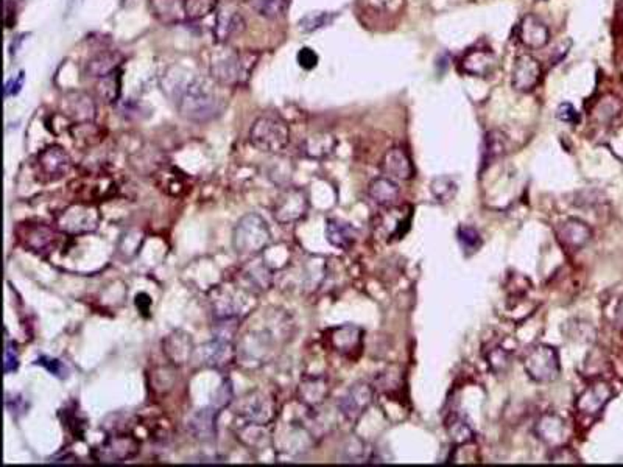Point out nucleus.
<instances>
[{
  "label": "nucleus",
  "instance_id": "37",
  "mask_svg": "<svg viewBox=\"0 0 623 467\" xmlns=\"http://www.w3.org/2000/svg\"><path fill=\"white\" fill-rule=\"evenodd\" d=\"M343 463H371L373 452L365 441L351 438L343 447Z\"/></svg>",
  "mask_w": 623,
  "mask_h": 467
},
{
  "label": "nucleus",
  "instance_id": "41",
  "mask_svg": "<svg viewBox=\"0 0 623 467\" xmlns=\"http://www.w3.org/2000/svg\"><path fill=\"white\" fill-rule=\"evenodd\" d=\"M457 237L466 254H472V252L478 251L483 243L478 230L472 226H467V224H463V226L458 228Z\"/></svg>",
  "mask_w": 623,
  "mask_h": 467
},
{
  "label": "nucleus",
  "instance_id": "49",
  "mask_svg": "<svg viewBox=\"0 0 623 467\" xmlns=\"http://www.w3.org/2000/svg\"><path fill=\"white\" fill-rule=\"evenodd\" d=\"M24 80H25L24 72H19L16 78H11L7 86H5V97H13L16 94H19L22 84H24Z\"/></svg>",
  "mask_w": 623,
  "mask_h": 467
},
{
  "label": "nucleus",
  "instance_id": "17",
  "mask_svg": "<svg viewBox=\"0 0 623 467\" xmlns=\"http://www.w3.org/2000/svg\"><path fill=\"white\" fill-rule=\"evenodd\" d=\"M61 108L62 117L71 120L72 123L94 122L97 115L95 101L91 99V95L78 91L67 92L61 101Z\"/></svg>",
  "mask_w": 623,
  "mask_h": 467
},
{
  "label": "nucleus",
  "instance_id": "10",
  "mask_svg": "<svg viewBox=\"0 0 623 467\" xmlns=\"http://www.w3.org/2000/svg\"><path fill=\"white\" fill-rule=\"evenodd\" d=\"M141 452V441L130 433H120L106 438L94 448L92 457L103 464H119L132 459Z\"/></svg>",
  "mask_w": 623,
  "mask_h": 467
},
{
  "label": "nucleus",
  "instance_id": "31",
  "mask_svg": "<svg viewBox=\"0 0 623 467\" xmlns=\"http://www.w3.org/2000/svg\"><path fill=\"white\" fill-rule=\"evenodd\" d=\"M122 62L124 56L117 53V51H100V53L92 56L91 60L86 62V73H88L89 77L102 78L105 77V75L120 69Z\"/></svg>",
  "mask_w": 623,
  "mask_h": 467
},
{
  "label": "nucleus",
  "instance_id": "4",
  "mask_svg": "<svg viewBox=\"0 0 623 467\" xmlns=\"http://www.w3.org/2000/svg\"><path fill=\"white\" fill-rule=\"evenodd\" d=\"M271 241V230L259 213H246L233 230V248L239 256H257Z\"/></svg>",
  "mask_w": 623,
  "mask_h": 467
},
{
  "label": "nucleus",
  "instance_id": "40",
  "mask_svg": "<svg viewBox=\"0 0 623 467\" xmlns=\"http://www.w3.org/2000/svg\"><path fill=\"white\" fill-rule=\"evenodd\" d=\"M187 21H201L212 14L218 7V0H184Z\"/></svg>",
  "mask_w": 623,
  "mask_h": 467
},
{
  "label": "nucleus",
  "instance_id": "9",
  "mask_svg": "<svg viewBox=\"0 0 623 467\" xmlns=\"http://www.w3.org/2000/svg\"><path fill=\"white\" fill-rule=\"evenodd\" d=\"M33 167L38 181L49 184L62 180L71 171L72 159L62 147L49 145L36 154Z\"/></svg>",
  "mask_w": 623,
  "mask_h": 467
},
{
  "label": "nucleus",
  "instance_id": "45",
  "mask_svg": "<svg viewBox=\"0 0 623 467\" xmlns=\"http://www.w3.org/2000/svg\"><path fill=\"white\" fill-rule=\"evenodd\" d=\"M17 366H19V357H17L14 344L7 343V348H5V354H3V372L5 374L16 372Z\"/></svg>",
  "mask_w": 623,
  "mask_h": 467
},
{
  "label": "nucleus",
  "instance_id": "36",
  "mask_svg": "<svg viewBox=\"0 0 623 467\" xmlns=\"http://www.w3.org/2000/svg\"><path fill=\"white\" fill-rule=\"evenodd\" d=\"M447 435L454 444H467L474 440V430L461 414H452L446 422Z\"/></svg>",
  "mask_w": 623,
  "mask_h": 467
},
{
  "label": "nucleus",
  "instance_id": "33",
  "mask_svg": "<svg viewBox=\"0 0 623 467\" xmlns=\"http://www.w3.org/2000/svg\"><path fill=\"white\" fill-rule=\"evenodd\" d=\"M97 92H99L103 101L108 103V105L117 103L120 99V92H122V71L117 69V71L99 78Z\"/></svg>",
  "mask_w": 623,
  "mask_h": 467
},
{
  "label": "nucleus",
  "instance_id": "22",
  "mask_svg": "<svg viewBox=\"0 0 623 467\" xmlns=\"http://www.w3.org/2000/svg\"><path fill=\"white\" fill-rule=\"evenodd\" d=\"M497 67V58L493 51L484 49L469 50L461 60V71L471 77L486 78Z\"/></svg>",
  "mask_w": 623,
  "mask_h": 467
},
{
  "label": "nucleus",
  "instance_id": "52",
  "mask_svg": "<svg viewBox=\"0 0 623 467\" xmlns=\"http://www.w3.org/2000/svg\"><path fill=\"white\" fill-rule=\"evenodd\" d=\"M615 322H617V326L623 327V296L620 298L619 304H617V309H615Z\"/></svg>",
  "mask_w": 623,
  "mask_h": 467
},
{
  "label": "nucleus",
  "instance_id": "28",
  "mask_svg": "<svg viewBox=\"0 0 623 467\" xmlns=\"http://www.w3.org/2000/svg\"><path fill=\"white\" fill-rule=\"evenodd\" d=\"M401 189L393 178L379 176L368 186V197L380 207H391L399 198Z\"/></svg>",
  "mask_w": 623,
  "mask_h": 467
},
{
  "label": "nucleus",
  "instance_id": "51",
  "mask_svg": "<svg viewBox=\"0 0 623 467\" xmlns=\"http://www.w3.org/2000/svg\"><path fill=\"white\" fill-rule=\"evenodd\" d=\"M395 2L396 0H365V3L368 5V7H371L373 10H379V11L388 10Z\"/></svg>",
  "mask_w": 623,
  "mask_h": 467
},
{
  "label": "nucleus",
  "instance_id": "34",
  "mask_svg": "<svg viewBox=\"0 0 623 467\" xmlns=\"http://www.w3.org/2000/svg\"><path fill=\"white\" fill-rule=\"evenodd\" d=\"M508 149L506 137L500 130H491L484 136L483 142V163L493 164L495 159L502 158Z\"/></svg>",
  "mask_w": 623,
  "mask_h": 467
},
{
  "label": "nucleus",
  "instance_id": "44",
  "mask_svg": "<svg viewBox=\"0 0 623 467\" xmlns=\"http://www.w3.org/2000/svg\"><path fill=\"white\" fill-rule=\"evenodd\" d=\"M556 119L561 120L563 123L576 125L580 122V114H578V111H576L572 103L564 101L556 109Z\"/></svg>",
  "mask_w": 623,
  "mask_h": 467
},
{
  "label": "nucleus",
  "instance_id": "7",
  "mask_svg": "<svg viewBox=\"0 0 623 467\" xmlns=\"http://www.w3.org/2000/svg\"><path fill=\"white\" fill-rule=\"evenodd\" d=\"M234 416L240 422L271 425L276 419V400L262 390H255L235 402Z\"/></svg>",
  "mask_w": 623,
  "mask_h": 467
},
{
  "label": "nucleus",
  "instance_id": "13",
  "mask_svg": "<svg viewBox=\"0 0 623 467\" xmlns=\"http://www.w3.org/2000/svg\"><path fill=\"white\" fill-rule=\"evenodd\" d=\"M374 402V388L366 382H357L340 397L338 411L348 422H357Z\"/></svg>",
  "mask_w": 623,
  "mask_h": 467
},
{
  "label": "nucleus",
  "instance_id": "39",
  "mask_svg": "<svg viewBox=\"0 0 623 467\" xmlns=\"http://www.w3.org/2000/svg\"><path fill=\"white\" fill-rule=\"evenodd\" d=\"M246 3L257 14L268 17V19H276L284 14L288 0H246Z\"/></svg>",
  "mask_w": 623,
  "mask_h": 467
},
{
  "label": "nucleus",
  "instance_id": "14",
  "mask_svg": "<svg viewBox=\"0 0 623 467\" xmlns=\"http://www.w3.org/2000/svg\"><path fill=\"white\" fill-rule=\"evenodd\" d=\"M542 67L534 56L522 53L516 58L511 72V86L517 92H532L541 82Z\"/></svg>",
  "mask_w": 623,
  "mask_h": 467
},
{
  "label": "nucleus",
  "instance_id": "21",
  "mask_svg": "<svg viewBox=\"0 0 623 467\" xmlns=\"http://www.w3.org/2000/svg\"><path fill=\"white\" fill-rule=\"evenodd\" d=\"M380 169L388 178L401 181H408L414 176V169L412 164L410 156L405 153V149L399 147H395L388 149L384 154L382 163H380Z\"/></svg>",
  "mask_w": 623,
  "mask_h": 467
},
{
  "label": "nucleus",
  "instance_id": "50",
  "mask_svg": "<svg viewBox=\"0 0 623 467\" xmlns=\"http://www.w3.org/2000/svg\"><path fill=\"white\" fill-rule=\"evenodd\" d=\"M150 305H152V298L145 293H141V295L136 296V307L139 309L142 315H145L147 311H150Z\"/></svg>",
  "mask_w": 623,
  "mask_h": 467
},
{
  "label": "nucleus",
  "instance_id": "11",
  "mask_svg": "<svg viewBox=\"0 0 623 467\" xmlns=\"http://www.w3.org/2000/svg\"><path fill=\"white\" fill-rule=\"evenodd\" d=\"M309 197L303 189L285 187L273 204V218L279 224H292L307 215Z\"/></svg>",
  "mask_w": 623,
  "mask_h": 467
},
{
  "label": "nucleus",
  "instance_id": "15",
  "mask_svg": "<svg viewBox=\"0 0 623 467\" xmlns=\"http://www.w3.org/2000/svg\"><path fill=\"white\" fill-rule=\"evenodd\" d=\"M613 396H614L613 386L608 382L600 380V382L587 386V388L576 397L575 407L578 413L585 414V416H597V414L603 411V408L608 405L609 400L613 399Z\"/></svg>",
  "mask_w": 623,
  "mask_h": 467
},
{
  "label": "nucleus",
  "instance_id": "46",
  "mask_svg": "<svg viewBox=\"0 0 623 467\" xmlns=\"http://www.w3.org/2000/svg\"><path fill=\"white\" fill-rule=\"evenodd\" d=\"M296 58H298L299 66L305 69V71H312V69H315L316 64H318V55H316L315 51L309 47H303L301 50H299Z\"/></svg>",
  "mask_w": 623,
  "mask_h": 467
},
{
  "label": "nucleus",
  "instance_id": "25",
  "mask_svg": "<svg viewBox=\"0 0 623 467\" xmlns=\"http://www.w3.org/2000/svg\"><path fill=\"white\" fill-rule=\"evenodd\" d=\"M363 331L354 324H344L336 327L329 335V342L337 352L343 355L353 354L362 346Z\"/></svg>",
  "mask_w": 623,
  "mask_h": 467
},
{
  "label": "nucleus",
  "instance_id": "2",
  "mask_svg": "<svg viewBox=\"0 0 623 467\" xmlns=\"http://www.w3.org/2000/svg\"><path fill=\"white\" fill-rule=\"evenodd\" d=\"M220 45L222 47L211 55V78L224 88H237L246 84L257 66L259 53L231 49L226 44Z\"/></svg>",
  "mask_w": 623,
  "mask_h": 467
},
{
  "label": "nucleus",
  "instance_id": "20",
  "mask_svg": "<svg viewBox=\"0 0 623 467\" xmlns=\"http://www.w3.org/2000/svg\"><path fill=\"white\" fill-rule=\"evenodd\" d=\"M519 41L527 49H544L550 41V32L538 16L527 14L522 17L517 32Z\"/></svg>",
  "mask_w": 623,
  "mask_h": 467
},
{
  "label": "nucleus",
  "instance_id": "12",
  "mask_svg": "<svg viewBox=\"0 0 623 467\" xmlns=\"http://www.w3.org/2000/svg\"><path fill=\"white\" fill-rule=\"evenodd\" d=\"M16 235L28 251L36 254H49L60 243L56 230L41 223H21L16 228Z\"/></svg>",
  "mask_w": 623,
  "mask_h": 467
},
{
  "label": "nucleus",
  "instance_id": "5",
  "mask_svg": "<svg viewBox=\"0 0 623 467\" xmlns=\"http://www.w3.org/2000/svg\"><path fill=\"white\" fill-rule=\"evenodd\" d=\"M102 221V213L94 203L89 201H80L71 204L58 217V229L66 235H86L97 230Z\"/></svg>",
  "mask_w": 623,
  "mask_h": 467
},
{
  "label": "nucleus",
  "instance_id": "8",
  "mask_svg": "<svg viewBox=\"0 0 623 467\" xmlns=\"http://www.w3.org/2000/svg\"><path fill=\"white\" fill-rule=\"evenodd\" d=\"M250 293H252L250 288L239 285H217L209 293L213 313L218 320H239L246 307V299H250Z\"/></svg>",
  "mask_w": 623,
  "mask_h": 467
},
{
  "label": "nucleus",
  "instance_id": "1",
  "mask_svg": "<svg viewBox=\"0 0 623 467\" xmlns=\"http://www.w3.org/2000/svg\"><path fill=\"white\" fill-rule=\"evenodd\" d=\"M212 80L195 77L184 83L183 88L175 89V103L180 114L190 122L206 123L220 117L226 101L215 88Z\"/></svg>",
  "mask_w": 623,
  "mask_h": 467
},
{
  "label": "nucleus",
  "instance_id": "42",
  "mask_svg": "<svg viewBox=\"0 0 623 467\" xmlns=\"http://www.w3.org/2000/svg\"><path fill=\"white\" fill-rule=\"evenodd\" d=\"M488 366L491 368V371L494 374H505L508 371V368L511 365V354L508 350L504 348H494L491 352L488 354Z\"/></svg>",
  "mask_w": 623,
  "mask_h": 467
},
{
  "label": "nucleus",
  "instance_id": "30",
  "mask_svg": "<svg viewBox=\"0 0 623 467\" xmlns=\"http://www.w3.org/2000/svg\"><path fill=\"white\" fill-rule=\"evenodd\" d=\"M337 143L338 142L336 139V136L331 134V132L321 131L305 137L301 149L305 158L320 160L327 158V156H331L333 153V149H336Z\"/></svg>",
  "mask_w": 623,
  "mask_h": 467
},
{
  "label": "nucleus",
  "instance_id": "23",
  "mask_svg": "<svg viewBox=\"0 0 623 467\" xmlns=\"http://www.w3.org/2000/svg\"><path fill=\"white\" fill-rule=\"evenodd\" d=\"M329 380L325 376H305L298 385V399L309 408L325 403L329 396Z\"/></svg>",
  "mask_w": 623,
  "mask_h": 467
},
{
  "label": "nucleus",
  "instance_id": "48",
  "mask_svg": "<svg viewBox=\"0 0 623 467\" xmlns=\"http://www.w3.org/2000/svg\"><path fill=\"white\" fill-rule=\"evenodd\" d=\"M39 365L44 366L45 369H47V371H50L51 374H54V376L56 377H62L64 376V365H62V363L60 360H56V359H47V357H43V359H39Z\"/></svg>",
  "mask_w": 623,
  "mask_h": 467
},
{
  "label": "nucleus",
  "instance_id": "35",
  "mask_svg": "<svg viewBox=\"0 0 623 467\" xmlns=\"http://www.w3.org/2000/svg\"><path fill=\"white\" fill-rule=\"evenodd\" d=\"M73 142H77L82 147H91L95 145L97 142L102 141L100 137V128L95 126L94 122H82V123H72L69 128Z\"/></svg>",
  "mask_w": 623,
  "mask_h": 467
},
{
  "label": "nucleus",
  "instance_id": "16",
  "mask_svg": "<svg viewBox=\"0 0 623 467\" xmlns=\"http://www.w3.org/2000/svg\"><path fill=\"white\" fill-rule=\"evenodd\" d=\"M163 352L173 366H184L190 363L195 352L193 338L189 332L176 328L163 339Z\"/></svg>",
  "mask_w": 623,
  "mask_h": 467
},
{
  "label": "nucleus",
  "instance_id": "38",
  "mask_svg": "<svg viewBox=\"0 0 623 467\" xmlns=\"http://www.w3.org/2000/svg\"><path fill=\"white\" fill-rule=\"evenodd\" d=\"M430 190L438 203H449L455 198L458 187L451 176H438L432 181Z\"/></svg>",
  "mask_w": 623,
  "mask_h": 467
},
{
  "label": "nucleus",
  "instance_id": "27",
  "mask_svg": "<svg viewBox=\"0 0 623 467\" xmlns=\"http://www.w3.org/2000/svg\"><path fill=\"white\" fill-rule=\"evenodd\" d=\"M326 239L333 248L348 251L355 243L357 230L348 221L340 220V218H329L326 221Z\"/></svg>",
  "mask_w": 623,
  "mask_h": 467
},
{
  "label": "nucleus",
  "instance_id": "24",
  "mask_svg": "<svg viewBox=\"0 0 623 467\" xmlns=\"http://www.w3.org/2000/svg\"><path fill=\"white\" fill-rule=\"evenodd\" d=\"M244 30L245 21L237 10L226 5L218 11L215 21V36L218 44H226L229 39L240 36Z\"/></svg>",
  "mask_w": 623,
  "mask_h": 467
},
{
  "label": "nucleus",
  "instance_id": "47",
  "mask_svg": "<svg viewBox=\"0 0 623 467\" xmlns=\"http://www.w3.org/2000/svg\"><path fill=\"white\" fill-rule=\"evenodd\" d=\"M552 457H550V463H578V458L569 451V448H564L563 446L558 448H553Z\"/></svg>",
  "mask_w": 623,
  "mask_h": 467
},
{
  "label": "nucleus",
  "instance_id": "32",
  "mask_svg": "<svg viewBox=\"0 0 623 467\" xmlns=\"http://www.w3.org/2000/svg\"><path fill=\"white\" fill-rule=\"evenodd\" d=\"M268 425H259V424H250L242 422V425L235 431L239 440L246 444L248 447H259L263 448L271 442L270 433L267 431Z\"/></svg>",
  "mask_w": 623,
  "mask_h": 467
},
{
  "label": "nucleus",
  "instance_id": "6",
  "mask_svg": "<svg viewBox=\"0 0 623 467\" xmlns=\"http://www.w3.org/2000/svg\"><path fill=\"white\" fill-rule=\"evenodd\" d=\"M524 369L536 383H550L561 371L559 354L550 344H536L524 357Z\"/></svg>",
  "mask_w": 623,
  "mask_h": 467
},
{
  "label": "nucleus",
  "instance_id": "43",
  "mask_svg": "<svg viewBox=\"0 0 623 467\" xmlns=\"http://www.w3.org/2000/svg\"><path fill=\"white\" fill-rule=\"evenodd\" d=\"M333 19H336V14L318 11V13H310L307 16H304L303 19L299 21V27H301L304 32H315L329 25Z\"/></svg>",
  "mask_w": 623,
  "mask_h": 467
},
{
  "label": "nucleus",
  "instance_id": "3",
  "mask_svg": "<svg viewBox=\"0 0 623 467\" xmlns=\"http://www.w3.org/2000/svg\"><path fill=\"white\" fill-rule=\"evenodd\" d=\"M251 145L262 153L278 154L290 142V128L276 112H265L257 117L250 130Z\"/></svg>",
  "mask_w": 623,
  "mask_h": 467
},
{
  "label": "nucleus",
  "instance_id": "29",
  "mask_svg": "<svg viewBox=\"0 0 623 467\" xmlns=\"http://www.w3.org/2000/svg\"><path fill=\"white\" fill-rule=\"evenodd\" d=\"M153 16L165 25H175L187 21L184 0H148Z\"/></svg>",
  "mask_w": 623,
  "mask_h": 467
},
{
  "label": "nucleus",
  "instance_id": "19",
  "mask_svg": "<svg viewBox=\"0 0 623 467\" xmlns=\"http://www.w3.org/2000/svg\"><path fill=\"white\" fill-rule=\"evenodd\" d=\"M534 433L539 440L552 448L564 446L567 440V427L563 418L555 413H545L534 425Z\"/></svg>",
  "mask_w": 623,
  "mask_h": 467
},
{
  "label": "nucleus",
  "instance_id": "26",
  "mask_svg": "<svg viewBox=\"0 0 623 467\" xmlns=\"http://www.w3.org/2000/svg\"><path fill=\"white\" fill-rule=\"evenodd\" d=\"M217 414L215 408H203L192 414L187 429L190 435L200 441H211L217 435Z\"/></svg>",
  "mask_w": 623,
  "mask_h": 467
},
{
  "label": "nucleus",
  "instance_id": "18",
  "mask_svg": "<svg viewBox=\"0 0 623 467\" xmlns=\"http://www.w3.org/2000/svg\"><path fill=\"white\" fill-rule=\"evenodd\" d=\"M555 232L561 246L572 251L581 250L592 239V229L585 221L576 220V218H569V220L559 223Z\"/></svg>",
  "mask_w": 623,
  "mask_h": 467
}]
</instances>
